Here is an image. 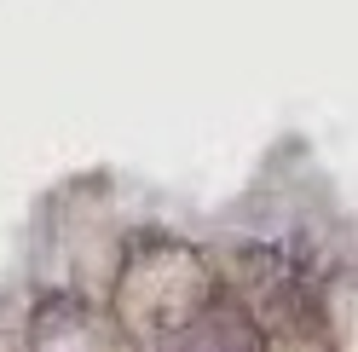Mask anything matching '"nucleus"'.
Masks as SVG:
<instances>
[{"label":"nucleus","mask_w":358,"mask_h":352,"mask_svg":"<svg viewBox=\"0 0 358 352\" xmlns=\"http://www.w3.org/2000/svg\"><path fill=\"white\" fill-rule=\"evenodd\" d=\"M243 277L255 289V300H243V306L255 312L260 329H266V318L278 329H318V295L301 277V266H289L278 249H249L243 254Z\"/></svg>","instance_id":"f03ea898"},{"label":"nucleus","mask_w":358,"mask_h":352,"mask_svg":"<svg viewBox=\"0 0 358 352\" xmlns=\"http://www.w3.org/2000/svg\"><path fill=\"white\" fill-rule=\"evenodd\" d=\"M214 295H220V283L208 272V260L156 237V243L127 254L122 283H116V312L139 335H185L191 318Z\"/></svg>","instance_id":"f257e3e1"},{"label":"nucleus","mask_w":358,"mask_h":352,"mask_svg":"<svg viewBox=\"0 0 358 352\" xmlns=\"http://www.w3.org/2000/svg\"><path fill=\"white\" fill-rule=\"evenodd\" d=\"M179 352H266V329L243 306V295L220 289L203 312L191 318V329L179 335Z\"/></svg>","instance_id":"7ed1b4c3"}]
</instances>
